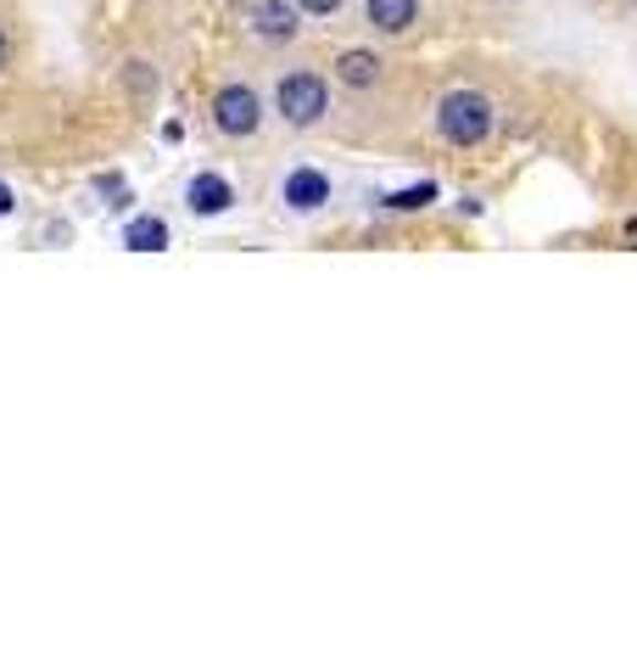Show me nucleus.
Here are the masks:
<instances>
[{
    "label": "nucleus",
    "instance_id": "5",
    "mask_svg": "<svg viewBox=\"0 0 637 672\" xmlns=\"http://www.w3.org/2000/svg\"><path fill=\"white\" fill-rule=\"evenodd\" d=\"M280 202H286V213H319L325 202H330V175L325 168H291V175L280 180Z\"/></svg>",
    "mask_w": 637,
    "mask_h": 672
},
{
    "label": "nucleus",
    "instance_id": "12",
    "mask_svg": "<svg viewBox=\"0 0 637 672\" xmlns=\"http://www.w3.org/2000/svg\"><path fill=\"white\" fill-rule=\"evenodd\" d=\"M347 7V0H297V12H308V18H336Z\"/></svg>",
    "mask_w": 637,
    "mask_h": 672
},
{
    "label": "nucleus",
    "instance_id": "3",
    "mask_svg": "<svg viewBox=\"0 0 637 672\" xmlns=\"http://www.w3.org/2000/svg\"><path fill=\"white\" fill-rule=\"evenodd\" d=\"M208 113H213V129L230 135V140H246V135L263 129V96L252 91V84H241V78L219 84L213 102H208Z\"/></svg>",
    "mask_w": 637,
    "mask_h": 672
},
{
    "label": "nucleus",
    "instance_id": "13",
    "mask_svg": "<svg viewBox=\"0 0 637 672\" xmlns=\"http://www.w3.org/2000/svg\"><path fill=\"white\" fill-rule=\"evenodd\" d=\"M12 208H18V197H12V186H7V180H0V219H7Z\"/></svg>",
    "mask_w": 637,
    "mask_h": 672
},
{
    "label": "nucleus",
    "instance_id": "9",
    "mask_svg": "<svg viewBox=\"0 0 637 672\" xmlns=\"http://www.w3.org/2000/svg\"><path fill=\"white\" fill-rule=\"evenodd\" d=\"M124 246L129 252H162L168 246V219L162 213H135L124 224Z\"/></svg>",
    "mask_w": 637,
    "mask_h": 672
},
{
    "label": "nucleus",
    "instance_id": "14",
    "mask_svg": "<svg viewBox=\"0 0 637 672\" xmlns=\"http://www.w3.org/2000/svg\"><path fill=\"white\" fill-rule=\"evenodd\" d=\"M7 56H12V45H7V34H0V67H7Z\"/></svg>",
    "mask_w": 637,
    "mask_h": 672
},
{
    "label": "nucleus",
    "instance_id": "11",
    "mask_svg": "<svg viewBox=\"0 0 637 672\" xmlns=\"http://www.w3.org/2000/svg\"><path fill=\"white\" fill-rule=\"evenodd\" d=\"M96 191H102V197H113V202H107L113 213H118V208H129V180H124V175H96Z\"/></svg>",
    "mask_w": 637,
    "mask_h": 672
},
{
    "label": "nucleus",
    "instance_id": "10",
    "mask_svg": "<svg viewBox=\"0 0 637 672\" xmlns=\"http://www.w3.org/2000/svg\"><path fill=\"white\" fill-rule=\"evenodd\" d=\"M425 202H436V180H420V186H408V191H392V197H386V208H392V213H414V208H425Z\"/></svg>",
    "mask_w": 637,
    "mask_h": 672
},
{
    "label": "nucleus",
    "instance_id": "2",
    "mask_svg": "<svg viewBox=\"0 0 637 672\" xmlns=\"http://www.w3.org/2000/svg\"><path fill=\"white\" fill-rule=\"evenodd\" d=\"M275 113H280L291 129H314V124L330 113V84H325L319 73H308V67L280 73V84H275Z\"/></svg>",
    "mask_w": 637,
    "mask_h": 672
},
{
    "label": "nucleus",
    "instance_id": "15",
    "mask_svg": "<svg viewBox=\"0 0 637 672\" xmlns=\"http://www.w3.org/2000/svg\"><path fill=\"white\" fill-rule=\"evenodd\" d=\"M626 7H637V0H626Z\"/></svg>",
    "mask_w": 637,
    "mask_h": 672
},
{
    "label": "nucleus",
    "instance_id": "4",
    "mask_svg": "<svg viewBox=\"0 0 637 672\" xmlns=\"http://www.w3.org/2000/svg\"><path fill=\"white\" fill-rule=\"evenodd\" d=\"M235 208V186L219 175V168H202V175L185 180V213L191 219H219Z\"/></svg>",
    "mask_w": 637,
    "mask_h": 672
},
{
    "label": "nucleus",
    "instance_id": "1",
    "mask_svg": "<svg viewBox=\"0 0 637 672\" xmlns=\"http://www.w3.org/2000/svg\"><path fill=\"white\" fill-rule=\"evenodd\" d=\"M492 129H498V113H492V102H487L481 91H447V96L436 102V135H442L447 146L476 151V146L492 140Z\"/></svg>",
    "mask_w": 637,
    "mask_h": 672
},
{
    "label": "nucleus",
    "instance_id": "7",
    "mask_svg": "<svg viewBox=\"0 0 637 672\" xmlns=\"http://www.w3.org/2000/svg\"><path fill=\"white\" fill-rule=\"evenodd\" d=\"M297 0H257L252 7V34H263V40H297Z\"/></svg>",
    "mask_w": 637,
    "mask_h": 672
},
{
    "label": "nucleus",
    "instance_id": "6",
    "mask_svg": "<svg viewBox=\"0 0 637 672\" xmlns=\"http://www.w3.org/2000/svg\"><path fill=\"white\" fill-rule=\"evenodd\" d=\"M363 23L386 40H397L420 23V0H363Z\"/></svg>",
    "mask_w": 637,
    "mask_h": 672
},
{
    "label": "nucleus",
    "instance_id": "8",
    "mask_svg": "<svg viewBox=\"0 0 637 672\" xmlns=\"http://www.w3.org/2000/svg\"><path fill=\"white\" fill-rule=\"evenodd\" d=\"M336 78L347 84V91H375V84H381V56L363 51V45H352V51L336 56Z\"/></svg>",
    "mask_w": 637,
    "mask_h": 672
}]
</instances>
